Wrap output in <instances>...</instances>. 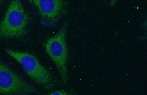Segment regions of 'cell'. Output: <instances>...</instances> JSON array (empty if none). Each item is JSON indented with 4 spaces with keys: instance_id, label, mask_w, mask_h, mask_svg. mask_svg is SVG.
Wrapping results in <instances>:
<instances>
[{
    "instance_id": "cell-1",
    "label": "cell",
    "mask_w": 147,
    "mask_h": 95,
    "mask_svg": "<svg viewBox=\"0 0 147 95\" xmlns=\"http://www.w3.org/2000/svg\"><path fill=\"white\" fill-rule=\"evenodd\" d=\"M29 18L21 0H10L0 23V39L22 37L25 34Z\"/></svg>"
},
{
    "instance_id": "cell-2",
    "label": "cell",
    "mask_w": 147,
    "mask_h": 95,
    "mask_svg": "<svg viewBox=\"0 0 147 95\" xmlns=\"http://www.w3.org/2000/svg\"><path fill=\"white\" fill-rule=\"evenodd\" d=\"M6 52L22 66L27 75L37 84L48 90L55 87L56 81L54 78L34 55L11 49H6Z\"/></svg>"
},
{
    "instance_id": "cell-3",
    "label": "cell",
    "mask_w": 147,
    "mask_h": 95,
    "mask_svg": "<svg viewBox=\"0 0 147 95\" xmlns=\"http://www.w3.org/2000/svg\"><path fill=\"white\" fill-rule=\"evenodd\" d=\"M68 27V22H65L57 34L49 38L44 46L46 52L55 64L64 85L67 84L68 80L67 66L68 54L67 36Z\"/></svg>"
},
{
    "instance_id": "cell-4",
    "label": "cell",
    "mask_w": 147,
    "mask_h": 95,
    "mask_svg": "<svg viewBox=\"0 0 147 95\" xmlns=\"http://www.w3.org/2000/svg\"><path fill=\"white\" fill-rule=\"evenodd\" d=\"M38 92L0 60V95H27Z\"/></svg>"
},
{
    "instance_id": "cell-5",
    "label": "cell",
    "mask_w": 147,
    "mask_h": 95,
    "mask_svg": "<svg viewBox=\"0 0 147 95\" xmlns=\"http://www.w3.org/2000/svg\"><path fill=\"white\" fill-rule=\"evenodd\" d=\"M36 9L42 23L48 27L56 25L67 12L65 0H28Z\"/></svg>"
},
{
    "instance_id": "cell-6",
    "label": "cell",
    "mask_w": 147,
    "mask_h": 95,
    "mask_svg": "<svg viewBox=\"0 0 147 95\" xmlns=\"http://www.w3.org/2000/svg\"><path fill=\"white\" fill-rule=\"evenodd\" d=\"M71 94L67 92L64 90H56L54 92H52V93L50 94L49 95H71Z\"/></svg>"
},
{
    "instance_id": "cell-7",
    "label": "cell",
    "mask_w": 147,
    "mask_h": 95,
    "mask_svg": "<svg viewBox=\"0 0 147 95\" xmlns=\"http://www.w3.org/2000/svg\"><path fill=\"white\" fill-rule=\"evenodd\" d=\"M117 0H110V6L113 7L116 4Z\"/></svg>"
},
{
    "instance_id": "cell-8",
    "label": "cell",
    "mask_w": 147,
    "mask_h": 95,
    "mask_svg": "<svg viewBox=\"0 0 147 95\" xmlns=\"http://www.w3.org/2000/svg\"><path fill=\"white\" fill-rule=\"evenodd\" d=\"M5 0H0V4H2L4 2Z\"/></svg>"
}]
</instances>
